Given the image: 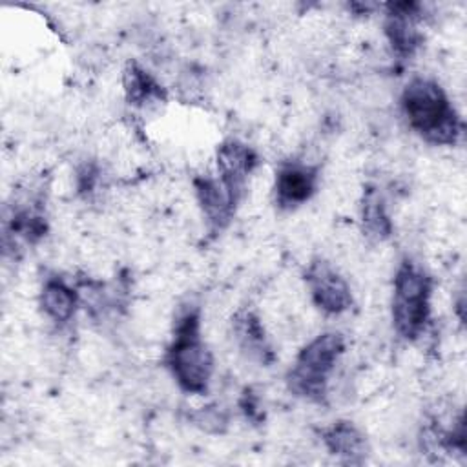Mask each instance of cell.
Returning a JSON list of instances; mask_svg holds the SVG:
<instances>
[{
  "instance_id": "obj_1",
  "label": "cell",
  "mask_w": 467,
  "mask_h": 467,
  "mask_svg": "<svg viewBox=\"0 0 467 467\" xmlns=\"http://www.w3.org/2000/svg\"><path fill=\"white\" fill-rule=\"evenodd\" d=\"M409 126L434 144H454L460 120L443 89L427 78L410 80L401 95Z\"/></svg>"
},
{
  "instance_id": "obj_2",
  "label": "cell",
  "mask_w": 467,
  "mask_h": 467,
  "mask_svg": "<svg viewBox=\"0 0 467 467\" xmlns=\"http://www.w3.org/2000/svg\"><path fill=\"white\" fill-rule=\"evenodd\" d=\"M166 363L182 390L192 394L206 392L213 372V358L201 339L197 312H186L177 321Z\"/></svg>"
},
{
  "instance_id": "obj_3",
  "label": "cell",
  "mask_w": 467,
  "mask_h": 467,
  "mask_svg": "<svg viewBox=\"0 0 467 467\" xmlns=\"http://www.w3.org/2000/svg\"><path fill=\"white\" fill-rule=\"evenodd\" d=\"M343 350L345 341L341 334H319L299 352L294 367L286 376L288 389L306 400L321 401L327 390V379Z\"/></svg>"
},
{
  "instance_id": "obj_4",
  "label": "cell",
  "mask_w": 467,
  "mask_h": 467,
  "mask_svg": "<svg viewBox=\"0 0 467 467\" xmlns=\"http://www.w3.org/2000/svg\"><path fill=\"white\" fill-rule=\"evenodd\" d=\"M431 279L414 265L403 263L394 277L392 321L394 328L405 339L421 334L429 319Z\"/></svg>"
},
{
  "instance_id": "obj_5",
  "label": "cell",
  "mask_w": 467,
  "mask_h": 467,
  "mask_svg": "<svg viewBox=\"0 0 467 467\" xmlns=\"http://www.w3.org/2000/svg\"><path fill=\"white\" fill-rule=\"evenodd\" d=\"M305 277L314 303L323 312L341 314L352 306V294L347 281L327 261H312Z\"/></svg>"
},
{
  "instance_id": "obj_6",
  "label": "cell",
  "mask_w": 467,
  "mask_h": 467,
  "mask_svg": "<svg viewBox=\"0 0 467 467\" xmlns=\"http://www.w3.org/2000/svg\"><path fill=\"white\" fill-rule=\"evenodd\" d=\"M257 164V155L252 148L239 140H226L217 150V173L224 186L241 199L246 179Z\"/></svg>"
},
{
  "instance_id": "obj_7",
  "label": "cell",
  "mask_w": 467,
  "mask_h": 467,
  "mask_svg": "<svg viewBox=\"0 0 467 467\" xmlns=\"http://www.w3.org/2000/svg\"><path fill=\"white\" fill-rule=\"evenodd\" d=\"M317 184V170L303 162H288L275 175V201L283 208H294L312 197Z\"/></svg>"
},
{
  "instance_id": "obj_8",
  "label": "cell",
  "mask_w": 467,
  "mask_h": 467,
  "mask_svg": "<svg viewBox=\"0 0 467 467\" xmlns=\"http://www.w3.org/2000/svg\"><path fill=\"white\" fill-rule=\"evenodd\" d=\"M193 186L202 213L206 215L210 226L215 230L224 228L230 223L239 199L224 186V182L219 177H197L193 181Z\"/></svg>"
},
{
  "instance_id": "obj_9",
  "label": "cell",
  "mask_w": 467,
  "mask_h": 467,
  "mask_svg": "<svg viewBox=\"0 0 467 467\" xmlns=\"http://www.w3.org/2000/svg\"><path fill=\"white\" fill-rule=\"evenodd\" d=\"M416 4H396L392 5V11L389 13L385 24L389 42L392 49L401 57L412 55L421 40V35L416 26Z\"/></svg>"
},
{
  "instance_id": "obj_10",
  "label": "cell",
  "mask_w": 467,
  "mask_h": 467,
  "mask_svg": "<svg viewBox=\"0 0 467 467\" xmlns=\"http://www.w3.org/2000/svg\"><path fill=\"white\" fill-rule=\"evenodd\" d=\"M328 451L347 463H361L367 454L365 436L348 421H337L323 432Z\"/></svg>"
},
{
  "instance_id": "obj_11",
  "label": "cell",
  "mask_w": 467,
  "mask_h": 467,
  "mask_svg": "<svg viewBox=\"0 0 467 467\" xmlns=\"http://www.w3.org/2000/svg\"><path fill=\"white\" fill-rule=\"evenodd\" d=\"M40 305L47 317L57 323H66L77 310V292L60 277H49L44 281L40 292Z\"/></svg>"
},
{
  "instance_id": "obj_12",
  "label": "cell",
  "mask_w": 467,
  "mask_h": 467,
  "mask_svg": "<svg viewBox=\"0 0 467 467\" xmlns=\"http://www.w3.org/2000/svg\"><path fill=\"white\" fill-rule=\"evenodd\" d=\"M234 334L246 354L257 358L263 363H268L272 359V350L266 343L265 330L252 312H241L239 316H235Z\"/></svg>"
},
{
  "instance_id": "obj_13",
  "label": "cell",
  "mask_w": 467,
  "mask_h": 467,
  "mask_svg": "<svg viewBox=\"0 0 467 467\" xmlns=\"http://www.w3.org/2000/svg\"><path fill=\"white\" fill-rule=\"evenodd\" d=\"M124 91L126 99L133 106H146L151 102H159L162 99L161 86L153 80V77L144 71L135 62L128 64L124 71Z\"/></svg>"
},
{
  "instance_id": "obj_14",
  "label": "cell",
  "mask_w": 467,
  "mask_h": 467,
  "mask_svg": "<svg viewBox=\"0 0 467 467\" xmlns=\"http://www.w3.org/2000/svg\"><path fill=\"white\" fill-rule=\"evenodd\" d=\"M361 217H363V228L367 232V235L374 237V239H385L390 234V221L389 215L385 213L383 202L379 199V195L370 190L365 195L363 201V208H361Z\"/></svg>"
}]
</instances>
